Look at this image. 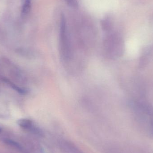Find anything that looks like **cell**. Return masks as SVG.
Segmentation results:
<instances>
[{"label":"cell","instance_id":"cell-1","mask_svg":"<svg viewBox=\"0 0 153 153\" xmlns=\"http://www.w3.org/2000/svg\"><path fill=\"white\" fill-rule=\"evenodd\" d=\"M59 147L62 153H82L73 143L67 140H61Z\"/></svg>","mask_w":153,"mask_h":153},{"label":"cell","instance_id":"cell-7","mask_svg":"<svg viewBox=\"0 0 153 153\" xmlns=\"http://www.w3.org/2000/svg\"><path fill=\"white\" fill-rule=\"evenodd\" d=\"M1 128H0V132H1Z\"/></svg>","mask_w":153,"mask_h":153},{"label":"cell","instance_id":"cell-3","mask_svg":"<svg viewBox=\"0 0 153 153\" xmlns=\"http://www.w3.org/2000/svg\"><path fill=\"white\" fill-rule=\"evenodd\" d=\"M4 81L5 82L7 83V84L9 85L12 88H13L14 90L18 91V92L19 93L21 94H25L26 92V91H25V90H24L23 89H22V88H20V87H19V86H17L16 85L14 84V83L10 81V80H8L7 78H4L3 79Z\"/></svg>","mask_w":153,"mask_h":153},{"label":"cell","instance_id":"cell-5","mask_svg":"<svg viewBox=\"0 0 153 153\" xmlns=\"http://www.w3.org/2000/svg\"><path fill=\"white\" fill-rule=\"evenodd\" d=\"M64 1L69 6L73 8H76L78 6L77 0H64Z\"/></svg>","mask_w":153,"mask_h":153},{"label":"cell","instance_id":"cell-6","mask_svg":"<svg viewBox=\"0 0 153 153\" xmlns=\"http://www.w3.org/2000/svg\"><path fill=\"white\" fill-rule=\"evenodd\" d=\"M151 116V121H150V126H151V130L152 134L153 135V111H152L150 113Z\"/></svg>","mask_w":153,"mask_h":153},{"label":"cell","instance_id":"cell-4","mask_svg":"<svg viewBox=\"0 0 153 153\" xmlns=\"http://www.w3.org/2000/svg\"><path fill=\"white\" fill-rule=\"evenodd\" d=\"M5 143L8 144L10 145L11 146H13L14 147H16L18 148V149H19L21 151H23V149L22 147L18 143H15L14 141H12L10 140H8V139H6L5 141Z\"/></svg>","mask_w":153,"mask_h":153},{"label":"cell","instance_id":"cell-2","mask_svg":"<svg viewBox=\"0 0 153 153\" xmlns=\"http://www.w3.org/2000/svg\"><path fill=\"white\" fill-rule=\"evenodd\" d=\"M31 0H24L22 11V16H26L29 12L31 6Z\"/></svg>","mask_w":153,"mask_h":153}]
</instances>
